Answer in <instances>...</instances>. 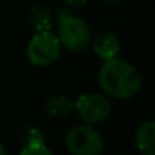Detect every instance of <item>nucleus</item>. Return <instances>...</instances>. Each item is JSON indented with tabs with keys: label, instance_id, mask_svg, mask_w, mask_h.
Wrapping results in <instances>:
<instances>
[{
	"label": "nucleus",
	"instance_id": "nucleus-1",
	"mask_svg": "<svg viewBox=\"0 0 155 155\" xmlns=\"http://www.w3.org/2000/svg\"><path fill=\"white\" fill-rule=\"evenodd\" d=\"M97 81L105 96L119 101L132 99L143 87V76L138 68L119 56L102 62Z\"/></svg>",
	"mask_w": 155,
	"mask_h": 155
},
{
	"label": "nucleus",
	"instance_id": "nucleus-2",
	"mask_svg": "<svg viewBox=\"0 0 155 155\" xmlns=\"http://www.w3.org/2000/svg\"><path fill=\"white\" fill-rule=\"evenodd\" d=\"M61 47H65L70 52H84L91 46L93 32L90 26L68 11L58 12V34H56Z\"/></svg>",
	"mask_w": 155,
	"mask_h": 155
},
{
	"label": "nucleus",
	"instance_id": "nucleus-3",
	"mask_svg": "<svg viewBox=\"0 0 155 155\" xmlns=\"http://www.w3.org/2000/svg\"><path fill=\"white\" fill-rule=\"evenodd\" d=\"M65 147L70 155H102L105 149L104 137L91 125H78L67 131Z\"/></svg>",
	"mask_w": 155,
	"mask_h": 155
},
{
	"label": "nucleus",
	"instance_id": "nucleus-4",
	"mask_svg": "<svg viewBox=\"0 0 155 155\" xmlns=\"http://www.w3.org/2000/svg\"><path fill=\"white\" fill-rule=\"evenodd\" d=\"M61 43L52 31L35 32L26 46V56L35 67H47L58 61L61 55Z\"/></svg>",
	"mask_w": 155,
	"mask_h": 155
},
{
	"label": "nucleus",
	"instance_id": "nucleus-5",
	"mask_svg": "<svg viewBox=\"0 0 155 155\" xmlns=\"http://www.w3.org/2000/svg\"><path fill=\"white\" fill-rule=\"evenodd\" d=\"M73 110L85 125H99L105 122L113 111V105L108 96L104 93H85L78 96L73 102Z\"/></svg>",
	"mask_w": 155,
	"mask_h": 155
},
{
	"label": "nucleus",
	"instance_id": "nucleus-6",
	"mask_svg": "<svg viewBox=\"0 0 155 155\" xmlns=\"http://www.w3.org/2000/svg\"><path fill=\"white\" fill-rule=\"evenodd\" d=\"M96 56L104 62L113 58H117L120 53V40L119 37L111 32V31H104L101 34H97L96 37H93L91 46Z\"/></svg>",
	"mask_w": 155,
	"mask_h": 155
},
{
	"label": "nucleus",
	"instance_id": "nucleus-7",
	"mask_svg": "<svg viewBox=\"0 0 155 155\" xmlns=\"http://www.w3.org/2000/svg\"><path fill=\"white\" fill-rule=\"evenodd\" d=\"M135 149L140 155H155V122L144 120L135 131Z\"/></svg>",
	"mask_w": 155,
	"mask_h": 155
},
{
	"label": "nucleus",
	"instance_id": "nucleus-8",
	"mask_svg": "<svg viewBox=\"0 0 155 155\" xmlns=\"http://www.w3.org/2000/svg\"><path fill=\"white\" fill-rule=\"evenodd\" d=\"M44 113L53 120H65L73 113V102L65 96H52L46 101Z\"/></svg>",
	"mask_w": 155,
	"mask_h": 155
},
{
	"label": "nucleus",
	"instance_id": "nucleus-9",
	"mask_svg": "<svg viewBox=\"0 0 155 155\" xmlns=\"http://www.w3.org/2000/svg\"><path fill=\"white\" fill-rule=\"evenodd\" d=\"M29 23L35 32L50 31L52 23H53L50 9L47 6H34L31 9V14H29Z\"/></svg>",
	"mask_w": 155,
	"mask_h": 155
},
{
	"label": "nucleus",
	"instance_id": "nucleus-10",
	"mask_svg": "<svg viewBox=\"0 0 155 155\" xmlns=\"http://www.w3.org/2000/svg\"><path fill=\"white\" fill-rule=\"evenodd\" d=\"M21 141H23V146H28V144H41V143L46 141V137H44V132L40 128H37V126H28L21 132Z\"/></svg>",
	"mask_w": 155,
	"mask_h": 155
},
{
	"label": "nucleus",
	"instance_id": "nucleus-11",
	"mask_svg": "<svg viewBox=\"0 0 155 155\" xmlns=\"http://www.w3.org/2000/svg\"><path fill=\"white\" fill-rule=\"evenodd\" d=\"M20 155H53L52 150L44 144H28V146H23Z\"/></svg>",
	"mask_w": 155,
	"mask_h": 155
},
{
	"label": "nucleus",
	"instance_id": "nucleus-12",
	"mask_svg": "<svg viewBox=\"0 0 155 155\" xmlns=\"http://www.w3.org/2000/svg\"><path fill=\"white\" fill-rule=\"evenodd\" d=\"M88 2V0H64V3L67 6H71V8H78V6H82Z\"/></svg>",
	"mask_w": 155,
	"mask_h": 155
},
{
	"label": "nucleus",
	"instance_id": "nucleus-13",
	"mask_svg": "<svg viewBox=\"0 0 155 155\" xmlns=\"http://www.w3.org/2000/svg\"><path fill=\"white\" fill-rule=\"evenodd\" d=\"M0 155H6V149H5V146H3L2 141H0Z\"/></svg>",
	"mask_w": 155,
	"mask_h": 155
},
{
	"label": "nucleus",
	"instance_id": "nucleus-14",
	"mask_svg": "<svg viewBox=\"0 0 155 155\" xmlns=\"http://www.w3.org/2000/svg\"><path fill=\"white\" fill-rule=\"evenodd\" d=\"M101 2H107V3H116L119 0H101Z\"/></svg>",
	"mask_w": 155,
	"mask_h": 155
}]
</instances>
